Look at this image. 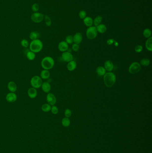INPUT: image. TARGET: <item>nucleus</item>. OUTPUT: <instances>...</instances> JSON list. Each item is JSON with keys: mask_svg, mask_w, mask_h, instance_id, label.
<instances>
[{"mask_svg": "<svg viewBox=\"0 0 152 153\" xmlns=\"http://www.w3.org/2000/svg\"><path fill=\"white\" fill-rule=\"evenodd\" d=\"M105 84L107 87H111L115 84L116 77L114 73L112 72H108L105 73L104 77Z\"/></svg>", "mask_w": 152, "mask_h": 153, "instance_id": "1", "label": "nucleus"}, {"mask_svg": "<svg viewBox=\"0 0 152 153\" xmlns=\"http://www.w3.org/2000/svg\"><path fill=\"white\" fill-rule=\"evenodd\" d=\"M30 51L35 53H39L42 50L43 44V42L39 39L32 40L30 45Z\"/></svg>", "mask_w": 152, "mask_h": 153, "instance_id": "2", "label": "nucleus"}, {"mask_svg": "<svg viewBox=\"0 0 152 153\" xmlns=\"http://www.w3.org/2000/svg\"><path fill=\"white\" fill-rule=\"evenodd\" d=\"M55 65V61L52 57L49 56L43 58L41 61V66L44 69L50 70L52 69Z\"/></svg>", "mask_w": 152, "mask_h": 153, "instance_id": "3", "label": "nucleus"}, {"mask_svg": "<svg viewBox=\"0 0 152 153\" xmlns=\"http://www.w3.org/2000/svg\"><path fill=\"white\" fill-rule=\"evenodd\" d=\"M43 83V82L42 79L39 76H34L31 78L30 80V84L32 87L36 89L41 87Z\"/></svg>", "mask_w": 152, "mask_h": 153, "instance_id": "4", "label": "nucleus"}, {"mask_svg": "<svg viewBox=\"0 0 152 153\" xmlns=\"http://www.w3.org/2000/svg\"><path fill=\"white\" fill-rule=\"evenodd\" d=\"M98 31L96 28L92 26L87 28L86 31L87 38L89 39H94L97 36Z\"/></svg>", "mask_w": 152, "mask_h": 153, "instance_id": "5", "label": "nucleus"}, {"mask_svg": "<svg viewBox=\"0 0 152 153\" xmlns=\"http://www.w3.org/2000/svg\"><path fill=\"white\" fill-rule=\"evenodd\" d=\"M141 65L140 63L137 62H133L131 64L129 67V71L131 74H136L141 70Z\"/></svg>", "mask_w": 152, "mask_h": 153, "instance_id": "6", "label": "nucleus"}, {"mask_svg": "<svg viewBox=\"0 0 152 153\" xmlns=\"http://www.w3.org/2000/svg\"><path fill=\"white\" fill-rule=\"evenodd\" d=\"M31 20L35 23H40L44 19V15L39 12H34L31 16Z\"/></svg>", "mask_w": 152, "mask_h": 153, "instance_id": "7", "label": "nucleus"}, {"mask_svg": "<svg viewBox=\"0 0 152 153\" xmlns=\"http://www.w3.org/2000/svg\"><path fill=\"white\" fill-rule=\"evenodd\" d=\"M46 100L48 103L51 106H54L56 103V98L54 94L48 93L46 96Z\"/></svg>", "mask_w": 152, "mask_h": 153, "instance_id": "8", "label": "nucleus"}, {"mask_svg": "<svg viewBox=\"0 0 152 153\" xmlns=\"http://www.w3.org/2000/svg\"><path fill=\"white\" fill-rule=\"evenodd\" d=\"M62 58L63 61L66 62L71 61L73 59V57L71 53L66 51L63 52L62 55Z\"/></svg>", "mask_w": 152, "mask_h": 153, "instance_id": "9", "label": "nucleus"}, {"mask_svg": "<svg viewBox=\"0 0 152 153\" xmlns=\"http://www.w3.org/2000/svg\"><path fill=\"white\" fill-rule=\"evenodd\" d=\"M17 99V96L15 93L10 92L6 96V100L9 103H14Z\"/></svg>", "mask_w": 152, "mask_h": 153, "instance_id": "10", "label": "nucleus"}, {"mask_svg": "<svg viewBox=\"0 0 152 153\" xmlns=\"http://www.w3.org/2000/svg\"><path fill=\"white\" fill-rule=\"evenodd\" d=\"M83 36L81 33L77 32L73 36V42L75 43L79 44L82 42Z\"/></svg>", "mask_w": 152, "mask_h": 153, "instance_id": "11", "label": "nucleus"}, {"mask_svg": "<svg viewBox=\"0 0 152 153\" xmlns=\"http://www.w3.org/2000/svg\"><path fill=\"white\" fill-rule=\"evenodd\" d=\"M58 48L59 50L62 52H66L68 50V43L66 42V41H61L59 43L58 45Z\"/></svg>", "mask_w": 152, "mask_h": 153, "instance_id": "12", "label": "nucleus"}, {"mask_svg": "<svg viewBox=\"0 0 152 153\" xmlns=\"http://www.w3.org/2000/svg\"><path fill=\"white\" fill-rule=\"evenodd\" d=\"M41 87L43 91L46 93H49L51 90V86L50 85V83L48 82H43L41 86Z\"/></svg>", "mask_w": 152, "mask_h": 153, "instance_id": "13", "label": "nucleus"}, {"mask_svg": "<svg viewBox=\"0 0 152 153\" xmlns=\"http://www.w3.org/2000/svg\"><path fill=\"white\" fill-rule=\"evenodd\" d=\"M27 93L28 95L30 98H34L37 96L38 92L36 89L33 87H31L28 90Z\"/></svg>", "mask_w": 152, "mask_h": 153, "instance_id": "14", "label": "nucleus"}, {"mask_svg": "<svg viewBox=\"0 0 152 153\" xmlns=\"http://www.w3.org/2000/svg\"><path fill=\"white\" fill-rule=\"evenodd\" d=\"M7 87H8V89L10 92L15 93L17 89V85L15 82L13 81L9 82L8 83Z\"/></svg>", "mask_w": 152, "mask_h": 153, "instance_id": "15", "label": "nucleus"}, {"mask_svg": "<svg viewBox=\"0 0 152 153\" xmlns=\"http://www.w3.org/2000/svg\"><path fill=\"white\" fill-rule=\"evenodd\" d=\"M105 68L106 70L111 72L113 70L114 68L113 64L111 61H107L105 62Z\"/></svg>", "mask_w": 152, "mask_h": 153, "instance_id": "16", "label": "nucleus"}, {"mask_svg": "<svg viewBox=\"0 0 152 153\" xmlns=\"http://www.w3.org/2000/svg\"><path fill=\"white\" fill-rule=\"evenodd\" d=\"M84 23L87 27H91L93 25V20L90 17H86L84 19Z\"/></svg>", "mask_w": 152, "mask_h": 153, "instance_id": "17", "label": "nucleus"}, {"mask_svg": "<svg viewBox=\"0 0 152 153\" xmlns=\"http://www.w3.org/2000/svg\"><path fill=\"white\" fill-rule=\"evenodd\" d=\"M77 66V64L74 61H71L68 62L67 65V69L69 71H74L76 69Z\"/></svg>", "mask_w": 152, "mask_h": 153, "instance_id": "18", "label": "nucleus"}, {"mask_svg": "<svg viewBox=\"0 0 152 153\" xmlns=\"http://www.w3.org/2000/svg\"><path fill=\"white\" fill-rule=\"evenodd\" d=\"M96 28V29L97 30L98 32L101 33V34L105 33V32H106L107 31V27L105 25V24H100L97 26Z\"/></svg>", "mask_w": 152, "mask_h": 153, "instance_id": "19", "label": "nucleus"}, {"mask_svg": "<svg viewBox=\"0 0 152 153\" xmlns=\"http://www.w3.org/2000/svg\"><path fill=\"white\" fill-rule=\"evenodd\" d=\"M50 77V73L49 70L43 69L41 71L40 77L43 79H47Z\"/></svg>", "mask_w": 152, "mask_h": 153, "instance_id": "20", "label": "nucleus"}, {"mask_svg": "<svg viewBox=\"0 0 152 153\" xmlns=\"http://www.w3.org/2000/svg\"><path fill=\"white\" fill-rule=\"evenodd\" d=\"M96 73L98 75L100 76H102L105 75L106 73V70L104 67L102 66L98 67L96 69Z\"/></svg>", "mask_w": 152, "mask_h": 153, "instance_id": "21", "label": "nucleus"}, {"mask_svg": "<svg viewBox=\"0 0 152 153\" xmlns=\"http://www.w3.org/2000/svg\"><path fill=\"white\" fill-rule=\"evenodd\" d=\"M146 48H147L148 50L151 52L152 51V37H150L148 38L147 41H146L145 43Z\"/></svg>", "mask_w": 152, "mask_h": 153, "instance_id": "22", "label": "nucleus"}, {"mask_svg": "<svg viewBox=\"0 0 152 153\" xmlns=\"http://www.w3.org/2000/svg\"><path fill=\"white\" fill-rule=\"evenodd\" d=\"M103 20L102 17L101 16H98L95 18L93 20V24L95 27H96L97 26L101 24Z\"/></svg>", "mask_w": 152, "mask_h": 153, "instance_id": "23", "label": "nucleus"}, {"mask_svg": "<svg viewBox=\"0 0 152 153\" xmlns=\"http://www.w3.org/2000/svg\"><path fill=\"white\" fill-rule=\"evenodd\" d=\"M51 106L48 103H44L42 106L41 109L44 112H47L51 110Z\"/></svg>", "mask_w": 152, "mask_h": 153, "instance_id": "24", "label": "nucleus"}, {"mask_svg": "<svg viewBox=\"0 0 152 153\" xmlns=\"http://www.w3.org/2000/svg\"><path fill=\"white\" fill-rule=\"evenodd\" d=\"M26 57L30 61H33L35 59V57H36V55H35V53L31 51H28L26 54Z\"/></svg>", "mask_w": 152, "mask_h": 153, "instance_id": "25", "label": "nucleus"}, {"mask_svg": "<svg viewBox=\"0 0 152 153\" xmlns=\"http://www.w3.org/2000/svg\"><path fill=\"white\" fill-rule=\"evenodd\" d=\"M39 37V33L36 31H32L29 34V37L30 39L32 40H35L38 39Z\"/></svg>", "mask_w": 152, "mask_h": 153, "instance_id": "26", "label": "nucleus"}, {"mask_svg": "<svg viewBox=\"0 0 152 153\" xmlns=\"http://www.w3.org/2000/svg\"><path fill=\"white\" fill-rule=\"evenodd\" d=\"M62 124L64 127H68L70 124V121L69 118L65 117L62 120Z\"/></svg>", "mask_w": 152, "mask_h": 153, "instance_id": "27", "label": "nucleus"}, {"mask_svg": "<svg viewBox=\"0 0 152 153\" xmlns=\"http://www.w3.org/2000/svg\"><path fill=\"white\" fill-rule=\"evenodd\" d=\"M143 36L146 38H149L151 37L152 32L151 31L149 28H146L144 30L143 33Z\"/></svg>", "mask_w": 152, "mask_h": 153, "instance_id": "28", "label": "nucleus"}, {"mask_svg": "<svg viewBox=\"0 0 152 153\" xmlns=\"http://www.w3.org/2000/svg\"><path fill=\"white\" fill-rule=\"evenodd\" d=\"M150 60L147 58H144L140 61V64L144 66H149L150 64Z\"/></svg>", "mask_w": 152, "mask_h": 153, "instance_id": "29", "label": "nucleus"}, {"mask_svg": "<svg viewBox=\"0 0 152 153\" xmlns=\"http://www.w3.org/2000/svg\"><path fill=\"white\" fill-rule=\"evenodd\" d=\"M44 19L45 21V25L47 27H50L52 24V22L51 18L47 15H45L44 16Z\"/></svg>", "mask_w": 152, "mask_h": 153, "instance_id": "30", "label": "nucleus"}, {"mask_svg": "<svg viewBox=\"0 0 152 153\" xmlns=\"http://www.w3.org/2000/svg\"><path fill=\"white\" fill-rule=\"evenodd\" d=\"M21 45L23 47L25 48H28L30 44L29 42L27 40L25 39H23L21 42Z\"/></svg>", "mask_w": 152, "mask_h": 153, "instance_id": "31", "label": "nucleus"}, {"mask_svg": "<svg viewBox=\"0 0 152 153\" xmlns=\"http://www.w3.org/2000/svg\"><path fill=\"white\" fill-rule=\"evenodd\" d=\"M65 41L68 44H72L73 43V36L69 35L66 37Z\"/></svg>", "mask_w": 152, "mask_h": 153, "instance_id": "32", "label": "nucleus"}, {"mask_svg": "<svg viewBox=\"0 0 152 153\" xmlns=\"http://www.w3.org/2000/svg\"><path fill=\"white\" fill-rule=\"evenodd\" d=\"M39 5L37 3H34L33 5H32L31 7V9L32 11L34 12H37L39 9Z\"/></svg>", "mask_w": 152, "mask_h": 153, "instance_id": "33", "label": "nucleus"}, {"mask_svg": "<svg viewBox=\"0 0 152 153\" xmlns=\"http://www.w3.org/2000/svg\"><path fill=\"white\" fill-rule=\"evenodd\" d=\"M79 17H80V18H81V19H84V18L86 17V12L85 11H84V10H81V11L79 12Z\"/></svg>", "mask_w": 152, "mask_h": 153, "instance_id": "34", "label": "nucleus"}, {"mask_svg": "<svg viewBox=\"0 0 152 153\" xmlns=\"http://www.w3.org/2000/svg\"><path fill=\"white\" fill-rule=\"evenodd\" d=\"M50 111H51V112L54 115L57 114L59 112V109H58V107L55 105L52 106Z\"/></svg>", "mask_w": 152, "mask_h": 153, "instance_id": "35", "label": "nucleus"}, {"mask_svg": "<svg viewBox=\"0 0 152 153\" xmlns=\"http://www.w3.org/2000/svg\"><path fill=\"white\" fill-rule=\"evenodd\" d=\"M71 114H72V112H71V111L70 109H66L65 110V112H64V115H65V116L66 117H67V118L70 117L71 116Z\"/></svg>", "mask_w": 152, "mask_h": 153, "instance_id": "36", "label": "nucleus"}, {"mask_svg": "<svg viewBox=\"0 0 152 153\" xmlns=\"http://www.w3.org/2000/svg\"><path fill=\"white\" fill-rule=\"evenodd\" d=\"M143 50V47L140 45H137L135 47V51L136 53H141Z\"/></svg>", "mask_w": 152, "mask_h": 153, "instance_id": "37", "label": "nucleus"}, {"mask_svg": "<svg viewBox=\"0 0 152 153\" xmlns=\"http://www.w3.org/2000/svg\"><path fill=\"white\" fill-rule=\"evenodd\" d=\"M72 49L74 51L77 52L79 50V49H80V46L78 44L74 43V44H73L72 45Z\"/></svg>", "mask_w": 152, "mask_h": 153, "instance_id": "38", "label": "nucleus"}, {"mask_svg": "<svg viewBox=\"0 0 152 153\" xmlns=\"http://www.w3.org/2000/svg\"><path fill=\"white\" fill-rule=\"evenodd\" d=\"M114 41H115V40H114V39H110L107 40V43L108 45H111L112 44H113L114 43Z\"/></svg>", "mask_w": 152, "mask_h": 153, "instance_id": "39", "label": "nucleus"}]
</instances>
